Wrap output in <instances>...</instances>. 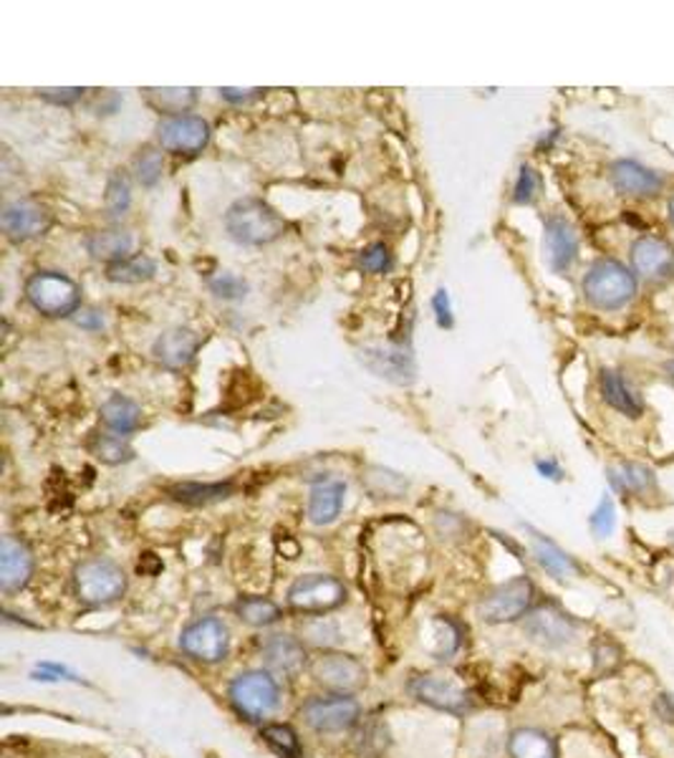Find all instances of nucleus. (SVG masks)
Masks as SVG:
<instances>
[{
  "mask_svg": "<svg viewBox=\"0 0 674 758\" xmlns=\"http://www.w3.org/2000/svg\"><path fill=\"white\" fill-rule=\"evenodd\" d=\"M73 595L84 607L91 610H102V607L116 604L127 595V574L116 562L102 559H87L77 564L73 569Z\"/></svg>",
  "mask_w": 674,
  "mask_h": 758,
  "instance_id": "obj_1",
  "label": "nucleus"
},
{
  "mask_svg": "<svg viewBox=\"0 0 674 758\" xmlns=\"http://www.w3.org/2000/svg\"><path fill=\"white\" fill-rule=\"evenodd\" d=\"M228 701L245 721H265L281 705V682L265 668L236 675L228 686Z\"/></svg>",
  "mask_w": 674,
  "mask_h": 758,
  "instance_id": "obj_2",
  "label": "nucleus"
},
{
  "mask_svg": "<svg viewBox=\"0 0 674 758\" xmlns=\"http://www.w3.org/2000/svg\"><path fill=\"white\" fill-rule=\"evenodd\" d=\"M309 675L323 693L334 695H356L369 682V670L359 657L341 649H319L309 663Z\"/></svg>",
  "mask_w": 674,
  "mask_h": 758,
  "instance_id": "obj_3",
  "label": "nucleus"
},
{
  "mask_svg": "<svg viewBox=\"0 0 674 758\" xmlns=\"http://www.w3.org/2000/svg\"><path fill=\"white\" fill-rule=\"evenodd\" d=\"M584 294L591 306L602 312H617L637 294V276L627 265L612 258H602L584 276Z\"/></svg>",
  "mask_w": 674,
  "mask_h": 758,
  "instance_id": "obj_4",
  "label": "nucleus"
},
{
  "mask_svg": "<svg viewBox=\"0 0 674 758\" xmlns=\"http://www.w3.org/2000/svg\"><path fill=\"white\" fill-rule=\"evenodd\" d=\"M225 228H228L230 238L236 244L245 246H263L276 240L283 230H286V223H283L281 215L273 211L271 205H265L263 200L245 197L238 200L236 205H230L228 215H225Z\"/></svg>",
  "mask_w": 674,
  "mask_h": 758,
  "instance_id": "obj_5",
  "label": "nucleus"
},
{
  "mask_svg": "<svg viewBox=\"0 0 674 758\" xmlns=\"http://www.w3.org/2000/svg\"><path fill=\"white\" fill-rule=\"evenodd\" d=\"M538 604V591L530 577H513L482 595L478 602V618L485 624H511L523 618Z\"/></svg>",
  "mask_w": 674,
  "mask_h": 758,
  "instance_id": "obj_6",
  "label": "nucleus"
},
{
  "mask_svg": "<svg viewBox=\"0 0 674 758\" xmlns=\"http://www.w3.org/2000/svg\"><path fill=\"white\" fill-rule=\"evenodd\" d=\"M344 581L331 574H306L288 587L286 604L296 614H327L346 602Z\"/></svg>",
  "mask_w": 674,
  "mask_h": 758,
  "instance_id": "obj_7",
  "label": "nucleus"
},
{
  "mask_svg": "<svg viewBox=\"0 0 674 758\" xmlns=\"http://www.w3.org/2000/svg\"><path fill=\"white\" fill-rule=\"evenodd\" d=\"M407 690L414 701L435 708L439 713L465 715L472 711V695L460 680L445 672H420L407 682Z\"/></svg>",
  "mask_w": 674,
  "mask_h": 758,
  "instance_id": "obj_8",
  "label": "nucleus"
},
{
  "mask_svg": "<svg viewBox=\"0 0 674 758\" xmlns=\"http://www.w3.org/2000/svg\"><path fill=\"white\" fill-rule=\"evenodd\" d=\"M523 632L530 643L546 649H559L576 640L581 624L556 602H538L526 618H523Z\"/></svg>",
  "mask_w": 674,
  "mask_h": 758,
  "instance_id": "obj_9",
  "label": "nucleus"
},
{
  "mask_svg": "<svg viewBox=\"0 0 674 758\" xmlns=\"http://www.w3.org/2000/svg\"><path fill=\"white\" fill-rule=\"evenodd\" d=\"M301 715L306 726L316 733H344L359 726L362 703L354 695H334L323 693L313 695L301 705Z\"/></svg>",
  "mask_w": 674,
  "mask_h": 758,
  "instance_id": "obj_10",
  "label": "nucleus"
},
{
  "mask_svg": "<svg viewBox=\"0 0 674 758\" xmlns=\"http://www.w3.org/2000/svg\"><path fill=\"white\" fill-rule=\"evenodd\" d=\"M180 649L190 660L218 665L230 653V630L220 618H199L180 632Z\"/></svg>",
  "mask_w": 674,
  "mask_h": 758,
  "instance_id": "obj_11",
  "label": "nucleus"
},
{
  "mask_svg": "<svg viewBox=\"0 0 674 758\" xmlns=\"http://www.w3.org/2000/svg\"><path fill=\"white\" fill-rule=\"evenodd\" d=\"M26 296L33 309L46 316H69L79 306V286L61 273L44 271L31 276Z\"/></svg>",
  "mask_w": 674,
  "mask_h": 758,
  "instance_id": "obj_12",
  "label": "nucleus"
},
{
  "mask_svg": "<svg viewBox=\"0 0 674 758\" xmlns=\"http://www.w3.org/2000/svg\"><path fill=\"white\" fill-rule=\"evenodd\" d=\"M261 657L265 663V670L276 675V678H296L304 670H309V649L301 640L294 635H269L261 643Z\"/></svg>",
  "mask_w": 674,
  "mask_h": 758,
  "instance_id": "obj_13",
  "label": "nucleus"
},
{
  "mask_svg": "<svg viewBox=\"0 0 674 758\" xmlns=\"http://www.w3.org/2000/svg\"><path fill=\"white\" fill-rule=\"evenodd\" d=\"M631 273L644 281H664L674 271V246L660 236H639L629 248Z\"/></svg>",
  "mask_w": 674,
  "mask_h": 758,
  "instance_id": "obj_14",
  "label": "nucleus"
},
{
  "mask_svg": "<svg viewBox=\"0 0 674 758\" xmlns=\"http://www.w3.org/2000/svg\"><path fill=\"white\" fill-rule=\"evenodd\" d=\"M157 137H160L162 147L178 155H197L199 149L210 139V127L203 116L195 114H182V116H168L157 127Z\"/></svg>",
  "mask_w": 674,
  "mask_h": 758,
  "instance_id": "obj_15",
  "label": "nucleus"
},
{
  "mask_svg": "<svg viewBox=\"0 0 674 758\" xmlns=\"http://www.w3.org/2000/svg\"><path fill=\"white\" fill-rule=\"evenodd\" d=\"M0 225H3L8 238L23 244V240L44 236L48 225H52V213L44 205H38L36 200H13V203L3 207Z\"/></svg>",
  "mask_w": 674,
  "mask_h": 758,
  "instance_id": "obj_16",
  "label": "nucleus"
},
{
  "mask_svg": "<svg viewBox=\"0 0 674 758\" xmlns=\"http://www.w3.org/2000/svg\"><path fill=\"white\" fill-rule=\"evenodd\" d=\"M36 569L33 552L15 536H3L0 541V589L3 595H15L26 589Z\"/></svg>",
  "mask_w": 674,
  "mask_h": 758,
  "instance_id": "obj_17",
  "label": "nucleus"
},
{
  "mask_svg": "<svg viewBox=\"0 0 674 758\" xmlns=\"http://www.w3.org/2000/svg\"><path fill=\"white\" fill-rule=\"evenodd\" d=\"M609 180L619 195L639 197V200L660 195L664 188V180L660 172H652L635 160L614 162L609 170Z\"/></svg>",
  "mask_w": 674,
  "mask_h": 758,
  "instance_id": "obj_18",
  "label": "nucleus"
},
{
  "mask_svg": "<svg viewBox=\"0 0 674 758\" xmlns=\"http://www.w3.org/2000/svg\"><path fill=\"white\" fill-rule=\"evenodd\" d=\"M544 251L548 258V265H551L556 273H563L571 269L579 256V236L569 220L556 215V218L546 223Z\"/></svg>",
  "mask_w": 674,
  "mask_h": 758,
  "instance_id": "obj_19",
  "label": "nucleus"
},
{
  "mask_svg": "<svg viewBox=\"0 0 674 758\" xmlns=\"http://www.w3.org/2000/svg\"><path fill=\"white\" fill-rule=\"evenodd\" d=\"M507 756L511 758H561L559 740L544 728L523 726L507 736Z\"/></svg>",
  "mask_w": 674,
  "mask_h": 758,
  "instance_id": "obj_20",
  "label": "nucleus"
},
{
  "mask_svg": "<svg viewBox=\"0 0 674 758\" xmlns=\"http://www.w3.org/2000/svg\"><path fill=\"white\" fill-rule=\"evenodd\" d=\"M598 387H602V395L612 410L627 415V418H639L644 412L642 395L617 370H602V374H598Z\"/></svg>",
  "mask_w": 674,
  "mask_h": 758,
  "instance_id": "obj_21",
  "label": "nucleus"
},
{
  "mask_svg": "<svg viewBox=\"0 0 674 758\" xmlns=\"http://www.w3.org/2000/svg\"><path fill=\"white\" fill-rule=\"evenodd\" d=\"M199 339L190 329H170L155 341V357L170 370H182L195 360Z\"/></svg>",
  "mask_w": 674,
  "mask_h": 758,
  "instance_id": "obj_22",
  "label": "nucleus"
},
{
  "mask_svg": "<svg viewBox=\"0 0 674 758\" xmlns=\"http://www.w3.org/2000/svg\"><path fill=\"white\" fill-rule=\"evenodd\" d=\"M609 483L624 498H642L656 488L654 471L642 463H617L609 468Z\"/></svg>",
  "mask_w": 674,
  "mask_h": 758,
  "instance_id": "obj_23",
  "label": "nucleus"
},
{
  "mask_svg": "<svg viewBox=\"0 0 674 758\" xmlns=\"http://www.w3.org/2000/svg\"><path fill=\"white\" fill-rule=\"evenodd\" d=\"M344 483L339 480H323L311 488L309 519L316 527H327V523H334L339 519L341 506H344Z\"/></svg>",
  "mask_w": 674,
  "mask_h": 758,
  "instance_id": "obj_24",
  "label": "nucleus"
},
{
  "mask_svg": "<svg viewBox=\"0 0 674 758\" xmlns=\"http://www.w3.org/2000/svg\"><path fill=\"white\" fill-rule=\"evenodd\" d=\"M534 556L540 564V569H544L546 574H551V577L559 581H569L579 574V564L573 562L559 544H553V541L546 539L544 534H536V531H534Z\"/></svg>",
  "mask_w": 674,
  "mask_h": 758,
  "instance_id": "obj_25",
  "label": "nucleus"
},
{
  "mask_svg": "<svg viewBox=\"0 0 674 758\" xmlns=\"http://www.w3.org/2000/svg\"><path fill=\"white\" fill-rule=\"evenodd\" d=\"M135 238L129 230H96L87 238V251L96 258V261H110L119 263L124 258H129Z\"/></svg>",
  "mask_w": 674,
  "mask_h": 758,
  "instance_id": "obj_26",
  "label": "nucleus"
},
{
  "mask_svg": "<svg viewBox=\"0 0 674 758\" xmlns=\"http://www.w3.org/2000/svg\"><path fill=\"white\" fill-rule=\"evenodd\" d=\"M624 663H627V653L617 643V640L609 635H598L591 643V670H594L596 678H614L619 675Z\"/></svg>",
  "mask_w": 674,
  "mask_h": 758,
  "instance_id": "obj_27",
  "label": "nucleus"
},
{
  "mask_svg": "<svg viewBox=\"0 0 674 758\" xmlns=\"http://www.w3.org/2000/svg\"><path fill=\"white\" fill-rule=\"evenodd\" d=\"M232 612L240 622L251 624V627H273L283 620V610L269 597H240L232 604Z\"/></svg>",
  "mask_w": 674,
  "mask_h": 758,
  "instance_id": "obj_28",
  "label": "nucleus"
},
{
  "mask_svg": "<svg viewBox=\"0 0 674 758\" xmlns=\"http://www.w3.org/2000/svg\"><path fill=\"white\" fill-rule=\"evenodd\" d=\"M102 420L110 430L119 432V435H129L141 425V410L132 399L114 395L102 405Z\"/></svg>",
  "mask_w": 674,
  "mask_h": 758,
  "instance_id": "obj_29",
  "label": "nucleus"
},
{
  "mask_svg": "<svg viewBox=\"0 0 674 758\" xmlns=\"http://www.w3.org/2000/svg\"><path fill=\"white\" fill-rule=\"evenodd\" d=\"M232 494V483H178L170 488V496L178 504L187 506H207L222 501Z\"/></svg>",
  "mask_w": 674,
  "mask_h": 758,
  "instance_id": "obj_30",
  "label": "nucleus"
},
{
  "mask_svg": "<svg viewBox=\"0 0 674 758\" xmlns=\"http://www.w3.org/2000/svg\"><path fill=\"white\" fill-rule=\"evenodd\" d=\"M432 637L427 640V649L437 660H447L462 647V627L453 618H435L430 624Z\"/></svg>",
  "mask_w": 674,
  "mask_h": 758,
  "instance_id": "obj_31",
  "label": "nucleus"
},
{
  "mask_svg": "<svg viewBox=\"0 0 674 758\" xmlns=\"http://www.w3.org/2000/svg\"><path fill=\"white\" fill-rule=\"evenodd\" d=\"M89 453L96 455L99 461L106 465H119L129 463L135 457V450H132L129 440L124 435H106V432H96L89 440Z\"/></svg>",
  "mask_w": 674,
  "mask_h": 758,
  "instance_id": "obj_32",
  "label": "nucleus"
},
{
  "mask_svg": "<svg viewBox=\"0 0 674 758\" xmlns=\"http://www.w3.org/2000/svg\"><path fill=\"white\" fill-rule=\"evenodd\" d=\"M157 265L149 256H129L124 258L119 263H112L110 269H106V276L114 283H141V281H149L155 276Z\"/></svg>",
  "mask_w": 674,
  "mask_h": 758,
  "instance_id": "obj_33",
  "label": "nucleus"
},
{
  "mask_svg": "<svg viewBox=\"0 0 674 758\" xmlns=\"http://www.w3.org/2000/svg\"><path fill=\"white\" fill-rule=\"evenodd\" d=\"M149 104L172 116H182L195 104V89H147Z\"/></svg>",
  "mask_w": 674,
  "mask_h": 758,
  "instance_id": "obj_34",
  "label": "nucleus"
},
{
  "mask_svg": "<svg viewBox=\"0 0 674 758\" xmlns=\"http://www.w3.org/2000/svg\"><path fill=\"white\" fill-rule=\"evenodd\" d=\"M261 736L265 744H269L273 751H278L283 758H301V740H298L296 731L286 726V723H269L263 726Z\"/></svg>",
  "mask_w": 674,
  "mask_h": 758,
  "instance_id": "obj_35",
  "label": "nucleus"
},
{
  "mask_svg": "<svg viewBox=\"0 0 674 758\" xmlns=\"http://www.w3.org/2000/svg\"><path fill=\"white\" fill-rule=\"evenodd\" d=\"M106 213L112 215V218H119L129 211V203H132V190H129V180L124 172H114L110 185H106Z\"/></svg>",
  "mask_w": 674,
  "mask_h": 758,
  "instance_id": "obj_36",
  "label": "nucleus"
},
{
  "mask_svg": "<svg viewBox=\"0 0 674 758\" xmlns=\"http://www.w3.org/2000/svg\"><path fill=\"white\" fill-rule=\"evenodd\" d=\"M135 170H137V180L141 182V185L152 188L155 182L162 178V155L157 152V149L147 147L145 152H141L135 160Z\"/></svg>",
  "mask_w": 674,
  "mask_h": 758,
  "instance_id": "obj_37",
  "label": "nucleus"
},
{
  "mask_svg": "<svg viewBox=\"0 0 674 758\" xmlns=\"http://www.w3.org/2000/svg\"><path fill=\"white\" fill-rule=\"evenodd\" d=\"M589 523H591V531H594L598 539H606L614 529H617V511H614V501L609 496H604L602 501H598L594 513H591Z\"/></svg>",
  "mask_w": 674,
  "mask_h": 758,
  "instance_id": "obj_38",
  "label": "nucleus"
},
{
  "mask_svg": "<svg viewBox=\"0 0 674 758\" xmlns=\"http://www.w3.org/2000/svg\"><path fill=\"white\" fill-rule=\"evenodd\" d=\"M538 190H540V178H538V172L534 168H528V165H523L521 168V174H518V182H515V195L513 200L518 205H528V203H534L536 195H538Z\"/></svg>",
  "mask_w": 674,
  "mask_h": 758,
  "instance_id": "obj_39",
  "label": "nucleus"
},
{
  "mask_svg": "<svg viewBox=\"0 0 674 758\" xmlns=\"http://www.w3.org/2000/svg\"><path fill=\"white\" fill-rule=\"evenodd\" d=\"M359 263L364 271L369 273H385L389 265H392V256H389V248L381 246V244H374L362 251L359 256Z\"/></svg>",
  "mask_w": 674,
  "mask_h": 758,
  "instance_id": "obj_40",
  "label": "nucleus"
},
{
  "mask_svg": "<svg viewBox=\"0 0 674 758\" xmlns=\"http://www.w3.org/2000/svg\"><path fill=\"white\" fill-rule=\"evenodd\" d=\"M213 291L218 296H222V298H240V296L245 294V283L240 281V279H236V276H228V273H225L222 279L213 281Z\"/></svg>",
  "mask_w": 674,
  "mask_h": 758,
  "instance_id": "obj_41",
  "label": "nucleus"
},
{
  "mask_svg": "<svg viewBox=\"0 0 674 758\" xmlns=\"http://www.w3.org/2000/svg\"><path fill=\"white\" fill-rule=\"evenodd\" d=\"M38 94L44 97L46 102H54V104H73V102H79L81 97H84V89H79V87H73V89H41Z\"/></svg>",
  "mask_w": 674,
  "mask_h": 758,
  "instance_id": "obj_42",
  "label": "nucleus"
},
{
  "mask_svg": "<svg viewBox=\"0 0 674 758\" xmlns=\"http://www.w3.org/2000/svg\"><path fill=\"white\" fill-rule=\"evenodd\" d=\"M432 306H435V312H437L439 327H447V329L453 327V309H449V296L445 289L437 291V296L432 298Z\"/></svg>",
  "mask_w": 674,
  "mask_h": 758,
  "instance_id": "obj_43",
  "label": "nucleus"
},
{
  "mask_svg": "<svg viewBox=\"0 0 674 758\" xmlns=\"http://www.w3.org/2000/svg\"><path fill=\"white\" fill-rule=\"evenodd\" d=\"M654 713L656 719L664 721V723H674V701L670 695H660L654 701Z\"/></svg>",
  "mask_w": 674,
  "mask_h": 758,
  "instance_id": "obj_44",
  "label": "nucleus"
},
{
  "mask_svg": "<svg viewBox=\"0 0 674 758\" xmlns=\"http://www.w3.org/2000/svg\"><path fill=\"white\" fill-rule=\"evenodd\" d=\"M258 91L261 89H222V97L228 102H248V99L258 97Z\"/></svg>",
  "mask_w": 674,
  "mask_h": 758,
  "instance_id": "obj_45",
  "label": "nucleus"
},
{
  "mask_svg": "<svg viewBox=\"0 0 674 758\" xmlns=\"http://www.w3.org/2000/svg\"><path fill=\"white\" fill-rule=\"evenodd\" d=\"M79 327H87V329H102L104 327V319H102V314H96V312H84L77 319Z\"/></svg>",
  "mask_w": 674,
  "mask_h": 758,
  "instance_id": "obj_46",
  "label": "nucleus"
},
{
  "mask_svg": "<svg viewBox=\"0 0 674 758\" xmlns=\"http://www.w3.org/2000/svg\"><path fill=\"white\" fill-rule=\"evenodd\" d=\"M538 471L544 478H553V480H559L563 476L559 463L556 461H538Z\"/></svg>",
  "mask_w": 674,
  "mask_h": 758,
  "instance_id": "obj_47",
  "label": "nucleus"
},
{
  "mask_svg": "<svg viewBox=\"0 0 674 758\" xmlns=\"http://www.w3.org/2000/svg\"><path fill=\"white\" fill-rule=\"evenodd\" d=\"M664 370H667V377H670V382L674 385V360L667 362V366H664Z\"/></svg>",
  "mask_w": 674,
  "mask_h": 758,
  "instance_id": "obj_48",
  "label": "nucleus"
},
{
  "mask_svg": "<svg viewBox=\"0 0 674 758\" xmlns=\"http://www.w3.org/2000/svg\"><path fill=\"white\" fill-rule=\"evenodd\" d=\"M670 220H672V225H674V197L670 200Z\"/></svg>",
  "mask_w": 674,
  "mask_h": 758,
  "instance_id": "obj_49",
  "label": "nucleus"
}]
</instances>
